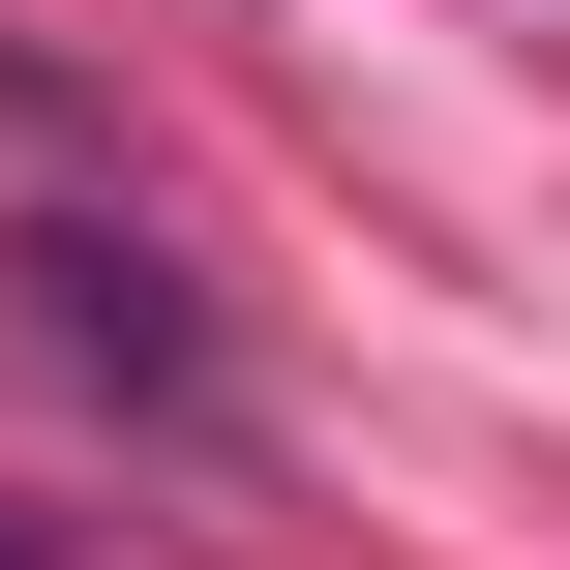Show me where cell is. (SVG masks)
Here are the masks:
<instances>
[{
  "mask_svg": "<svg viewBox=\"0 0 570 570\" xmlns=\"http://www.w3.org/2000/svg\"><path fill=\"white\" fill-rule=\"evenodd\" d=\"M0 271H30V331H60V361H90V391H210V301H180V271H150V240H120V210H30V240H0Z\"/></svg>",
  "mask_w": 570,
  "mask_h": 570,
  "instance_id": "6da1fadb",
  "label": "cell"
},
{
  "mask_svg": "<svg viewBox=\"0 0 570 570\" xmlns=\"http://www.w3.org/2000/svg\"><path fill=\"white\" fill-rule=\"evenodd\" d=\"M0 570H60V541H0Z\"/></svg>",
  "mask_w": 570,
  "mask_h": 570,
  "instance_id": "7a4b0ae2",
  "label": "cell"
}]
</instances>
